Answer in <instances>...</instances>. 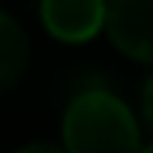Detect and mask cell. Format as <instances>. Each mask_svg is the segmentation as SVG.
I'll use <instances>...</instances> for the list:
<instances>
[{
  "label": "cell",
  "mask_w": 153,
  "mask_h": 153,
  "mask_svg": "<svg viewBox=\"0 0 153 153\" xmlns=\"http://www.w3.org/2000/svg\"><path fill=\"white\" fill-rule=\"evenodd\" d=\"M61 150L65 153H143L140 126L119 95H112L105 85H88L65 109Z\"/></svg>",
  "instance_id": "1"
},
{
  "label": "cell",
  "mask_w": 153,
  "mask_h": 153,
  "mask_svg": "<svg viewBox=\"0 0 153 153\" xmlns=\"http://www.w3.org/2000/svg\"><path fill=\"white\" fill-rule=\"evenodd\" d=\"M105 31L123 55L153 65V0H119L105 7Z\"/></svg>",
  "instance_id": "2"
},
{
  "label": "cell",
  "mask_w": 153,
  "mask_h": 153,
  "mask_svg": "<svg viewBox=\"0 0 153 153\" xmlns=\"http://www.w3.org/2000/svg\"><path fill=\"white\" fill-rule=\"evenodd\" d=\"M41 21L61 41H88L105 27V4L99 0H48L41 4Z\"/></svg>",
  "instance_id": "3"
},
{
  "label": "cell",
  "mask_w": 153,
  "mask_h": 153,
  "mask_svg": "<svg viewBox=\"0 0 153 153\" xmlns=\"http://www.w3.org/2000/svg\"><path fill=\"white\" fill-rule=\"evenodd\" d=\"M27 68V38L10 14L0 10V92L17 85Z\"/></svg>",
  "instance_id": "4"
},
{
  "label": "cell",
  "mask_w": 153,
  "mask_h": 153,
  "mask_svg": "<svg viewBox=\"0 0 153 153\" xmlns=\"http://www.w3.org/2000/svg\"><path fill=\"white\" fill-rule=\"evenodd\" d=\"M143 119H146V126L153 129V78L143 85Z\"/></svg>",
  "instance_id": "5"
},
{
  "label": "cell",
  "mask_w": 153,
  "mask_h": 153,
  "mask_svg": "<svg viewBox=\"0 0 153 153\" xmlns=\"http://www.w3.org/2000/svg\"><path fill=\"white\" fill-rule=\"evenodd\" d=\"M17 153H65L61 146H55V143H31V146L17 150Z\"/></svg>",
  "instance_id": "6"
},
{
  "label": "cell",
  "mask_w": 153,
  "mask_h": 153,
  "mask_svg": "<svg viewBox=\"0 0 153 153\" xmlns=\"http://www.w3.org/2000/svg\"><path fill=\"white\" fill-rule=\"evenodd\" d=\"M143 153H153V143H150V146H143Z\"/></svg>",
  "instance_id": "7"
}]
</instances>
